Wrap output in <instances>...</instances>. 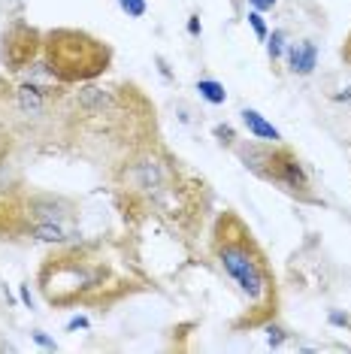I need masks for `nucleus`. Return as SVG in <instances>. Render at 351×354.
Listing matches in <instances>:
<instances>
[{
  "instance_id": "f257e3e1",
  "label": "nucleus",
  "mask_w": 351,
  "mask_h": 354,
  "mask_svg": "<svg viewBox=\"0 0 351 354\" xmlns=\"http://www.w3.org/2000/svg\"><path fill=\"white\" fill-rule=\"evenodd\" d=\"M118 212L131 224H161L182 243L197 239L212 209L203 176L191 173L161 140L131 151L109 170Z\"/></svg>"
},
{
  "instance_id": "f03ea898",
  "label": "nucleus",
  "mask_w": 351,
  "mask_h": 354,
  "mask_svg": "<svg viewBox=\"0 0 351 354\" xmlns=\"http://www.w3.org/2000/svg\"><path fill=\"white\" fill-rule=\"evenodd\" d=\"M155 140H161L158 109L137 82H85L64 97L55 149L106 167L109 173L122 158Z\"/></svg>"
},
{
  "instance_id": "7ed1b4c3",
  "label": "nucleus",
  "mask_w": 351,
  "mask_h": 354,
  "mask_svg": "<svg viewBox=\"0 0 351 354\" xmlns=\"http://www.w3.org/2000/svg\"><path fill=\"white\" fill-rule=\"evenodd\" d=\"M37 291L52 309L106 312L151 291V276L127 239H70L39 261Z\"/></svg>"
},
{
  "instance_id": "20e7f679",
  "label": "nucleus",
  "mask_w": 351,
  "mask_h": 354,
  "mask_svg": "<svg viewBox=\"0 0 351 354\" xmlns=\"http://www.w3.org/2000/svg\"><path fill=\"white\" fill-rule=\"evenodd\" d=\"M209 252L218 270L236 285L245 300V315L234 321V330L267 327L278 315V279L269 263L267 248L258 243L254 230L234 209L215 215L209 233Z\"/></svg>"
},
{
  "instance_id": "39448f33",
  "label": "nucleus",
  "mask_w": 351,
  "mask_h": 354,
  "mask_svg": "<svg viewBox=\"0 0 351 354\" xmlns=\"http://www.w3.org/2000/svg\"><path fill=\"white\" fill-rule=\"evenodd\" d=\"M79 203L30 182L0 185V243H70L76 236Z\"/></svg>"
},
{
  "instance_id": "423d86ee",
  "label": "nucleus",
  "mask_w": 351,
  "mask_h": 354,
  "mask_svg": "<svg viewBox=\"0 0 351 354\" xmlns=\"http://www.w3.org/2000/svg\"><path fill=\"white\" fill-rule=\"evenodd\" d=\"M70 88L43 79L0 76V118L19 142L55 149L61 127V106Z\"/></svg>"
},
{
  "instance_id": "0eeeda50",
  "label": "nucleus",
  "mask_w": 351,
  "mask_h": 354,
  "mask_svg": "<svg viewBox=\"0 0 351 354\" xmlns=\"http://www.w3.org/2000/svg\"><path fill=\"white\" fill-rule=\"evenodd\" d=\"M113 46L85 28H52L43 34V73L49 82L76 88L97 82L113 67Z\"/></svg>"
},
{
  "instance_id": "6e6552de",
  "label": "nucleus",
  "mask_w": 351,
  "mask_h": 354,
  "mask_svg": "<svg viewBox=\"0 0 351 354\" xmlns=\"http://www.w3.org/2000/svg\"><path fill=\"white\" fill-rule=\"evenodd\" d=\"M230 151L239 158V164L258 179L269 182L282 194H288L300 203L318 206L321 197L315 194V185L309 179L306 167H303L300 155L288 149L285 142H263V140H236Z\"/></svg>"
},
{
  "instance_id": "1a4fd4ad",
  "label": "nucleus",
  "mask_w": 351,
  "mask_h": 354,
  "mask_svg": "<svg viewBox=\"0 0 351 354\" xmlns=\"http://www.w3.org/2000/svg\"><path fill=\"white\" fill-rule=\"evenodd\" d=\"M43 34L46 30L34 28L25 19H12L6 25L3 37H0V64L10 76L21 79H43L49 82L43 73Z\"/></svg>"
},
{
  "instance_id": "9d476101",
  "label": "nucleus",
  "mask_w": 351,
  "mask_h": 354,
  "mask_svg": "<svg viewBox=\"0 0 351 354\" xmlns=\"http://www.w3.org/2000/svg\"><path fill=\"white\" fill-rule=\"evenodd\" d=\"M288 67H291V73H297V76L312 73V70L318 67L315 43H309V39H303V43H291L288 46Z\"/></svg>"
},
{
  "instance_id": "9b49d317",
  "label": "nucleus",
  "mask_w": 351,
  "mask_h": 354,
  "mask_svg": "<svg viewBox=\"0 0 351 354\" xmlns=\"http://www.w3.org/2000/svg\"><path fill=\"white\" fill-rule=\"evenodd\" d=\"M239 115H243L245 131H249V133L254 136V140H263V142H282V133H278V127L269 124L258 109H243Z\"/></svg>"
},
{
  "instance_id": "f8f14e48",
  "label": "nucleus",
  "mask_w": 351,
  "mask_h": 354,
  "mask_svg": "<svg viewBox=\"0 0 351 354\" xmlns=\"http://www.w3.org/2000/svg\"><path fill=\"white\" fill-rule=\"evenodd\" d=\"M197 91H200V97H203V100H209L212 106H221V103L227 100L225 85L215 82V79H200V82H197Z\"/></svg>"
},
{
  "instance_id": "ddd939ff",
  "label": "nucleus",
  "mask_w": 351,
  "mask_h": 354,
  "mask_svg": "<svg viewBox=\"0 0 351 354\" xmlns=\"http://www.w3.org/2000/svg\"><path fill=\"white\" fill-rule=\"evenodd\" d=\"M15 146H19V140H15V133L6 127L3 118H0V173H3V167L10 164V158L15 155Z\"/></svg>"
},
{
  "instance_id": "4468645a",
  "label": "nucleus",
  "mask_w": 351,
  "mask_h": 354,
  "mask_svg": "<svg viewBox=\"0 0 351 354\" xmlns=\"http://www.w3.org/2000/svg\"><path fill=\"white\" fill-rule=\"evenodd\" d=\"M282 52H285V30H273V37L267 39V55H269V61H278L282 58Z\"/></svg>"
},
{
  "instance_id": "2eb2a0df",
  "label": "nucleus",
  "mask_w": 351,
  "mask_h": 354,
  "mask_svg": "<svg viewBox=\"0 0 351 354\" xmlns=\"http://www.w3.org/2000/svg\"><path fill=\"white\" fill-rule=\"evenodd\" d=\"M118 6L131 15V19H142V15L149 12V3L146 0H118Z\"/></svg>"
},
{
  "instance_id": "dca6fc26",
  "label": "nucleus",
  "mask_w": 351,
  "mask_h": 354,
  "mask_svg": "<svg viewBox=\"0 0 351 354\" xmlns=\"http://www.w3.org/2000/svg\"><path fill=\"white\" fill-rule=\"evenodd\" d=\"M267 330H269L267 342H269V345H273V348H278V345H282L285 339H288V333H285V330H282V327H278V324H276V321H269V324H267Z\"/></svg>"
},
{
  "instance_id": "f3484780",
  "label": "nucleus",
  "mask_w": 351,
  "mask_h": 354,
  "mask_svg": "<svg viewBox=\"0 0 351 354\" xmlns=\"http://www.w3.org/2000/svg\"><path fill=\"white\" fill-rule=\"evenodd\" d=\"M249 25H252V30H254V37H258V39H267V25H263V15H260L258 10L249 12Z\"/></svg>"
},
{
  "instance_id": "a211bd4d",
  "label": "nucleus",
  "mask_w": 351,
  "mask_h": 354,
  "mask_svg": "<svg viewBox=\"0 0 351 354\" xmlns=\"http://www.w3.org/2000/svg\"><path fill=\"white\" fill-rule=\"evenodd\" d=\"M249 3H252L258 12H267V10H273V6H276V0H249Z\"/></svg>"
},
{
  "instance_id": "6ab92c4d",
  "label": "nucleus",
  "mask_w": 351,
  "mask_h": 354,
  "mask_svg": "<svg viewBox=\"0 0 351 354\" xmlns=\"http://www.w3.org/2000/svg\"><path fill=\"white\" fill-rule=\"evenodd\" d=\"M34 339H37L39 345H46V348H55V342H52V339H49V336H46V333H43V330H37V333H34Z\"/></svg>"
},
{
  "instance_id": "aec40b11",
  "label": "nucleus",
  "mask_w": 351,
  "mask_h": 354,
  "mask_svg": "<svg viewBox=\"0 0 351 354\" xmlns=\"http://www.w3.org/2000/svg\"><path fill=\"white\" fill-rule=\"evenodd\" d=\"M188 34H191V37L200 34V19H197V15H191V21H188Z\"/></svg>"
},
{
  "instance_id": "412c9836",
  "label": "nucleus",
  "mask_w": 351,
  "mask_h": 354,
  "mask_svg": "<svg viewBox=\"0 0 351 354\" xmlns=\"http://www.w3.org/2000/svg\"><path fill=\"white\" fill-rule=\"evenodd\" d=\"M79 327H88V318L79 315V318H73V321H70V324H67V330H79Z\"/></svg>"
},
{
  "instance_id": "4be33fe9",
  "label": "nucleus",
  "mask_w": 351,
  "mask_h": 354,
  "mask_svg": "<svg viewBox=\"0 0 351 354\" xmlns=\"http://www.w3.org/2000/svg\"><path fill=\"white\" fill-rule=\"evenodd\" d=\"M339 55H342V61H348V64H351V34H348V39H345V46H342V52H339Z\"/></svg>"
},
{
  "instance_id": "5701e85b",
  "label": "nucleus",
  "mask_w": 351,
  "mask_h": 354,
  "mask_svg": "<svg viewBox=\"0 0 351 354\" xmlns=\"http://www.w3.org/2000/svg\"><path fill=\"white\" fill-rule=\"evenodd\" d=\"M21 300H25V306H30V291H28V285H21Z\"/></svg>"
}]
</instances>
